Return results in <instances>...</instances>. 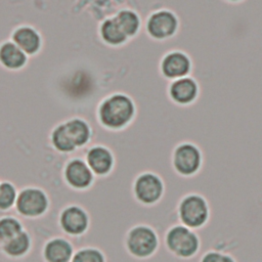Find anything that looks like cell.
I'll list each match as a JSON object with an SVG mask.
<instances>
[{"label": "cell", "instance_id": "obj_6", "mask_svg": "<svg viewBox=\"0 0 262 262\" xmlns=\"http://www.w3.org/2000/svg\"><path fill=\"white\" fill-rule=\"evenodd\" d=\"M133 194L141 205H157L165 194V182L156 172H142L133 182Z\"/></svg>", "mask_w": 262, "mask_h": 262}, {"label": "cell", "instance_id": "obj_1", "mask_svg": "<svg viewBox=\"0 0 262 262\" xmlns=\"http://www.w3.org/2000/svg\"><path fill=\"white\" fill-rule=\"evenodd\" d=\"M164 244L171 255L181 260L192 259L202 248V241L196 230L181 223L173 224L166 230Z\"/></svg>", "mask_w": 262, "mask_h": 262}, {"label": "cell", "instance_id": "obj_5", "mask_svg": "<svg viewBox=\"0 0 262 262\" xmlns=\"http://www.w3.org/2000/svg\"><path fill=\"white\" fill-rule=\"evenodd\" d=\"M130 255L138 259L154 256L160 247V237L155 228L146 224H137L129 229L125 242Z\"/></svg>", "mask_w": 262, "mask_h": 262}, {"label": "cell", "instance_id": "obj_2", "mask_svg": "<svg viewBox=\"0 0 262 262\" xmlns=\"http://www.w3.org/2000/svg\"><path fill=\"white\" fill-rule=\"evenodd\" d=\"M179 223L194 229L204 228L211 219V207L207 198L195 191L187 192L180 198L176 207Z\"/></svg>", "mask_w": 262, "mask_h": 262}, {"label": "cell", "instance_id": "obj_25", "mask_svg": "<svg viewBox=\"0 0 262 262\" xmlns=\"http://www.w3.org/2000/svg\"><path fill=\"white\" fill-rule=\"evenodd\" d=\"M199 262H237V260L230 253L212 249L205 252L201 256Z\"/></svg>", "mask_w": 262, "mask_h": 262}, {"label": "cell", "instance_id": "obj_12", "mask_svg": "<svg viewBox=\"0 0 262 262\" xmlns=\"http://www.w3.org/2000/svg\"><path fill=\"white\" fill-rule=\"evenodd\" d=\"M73 255L72 244L63 237L50 238L43 248V257L46 262H71Z\"/></svg>", "mask_w": 262, "mask_h": 262}, {"label": "cell", "instance_id": "obj_15", "mask_svg": "<svg viewBox=\"0 0 262 262\" xmlns=\"http://www.w3.org/2000/svg\"><path fill=\"white\" fill-rule=\"evenodd\" d=\"M32 246L30 234L23 230L12 238L1 245L2 252L10 258H19L28 254Z\"/></svg>", "mask_w": 262, "mask_h": 262}, {"label": "cell", "instance_id": "obj_22", "mask_svg": "<svg viewBox=\"0 0 262 262\" xmlns=\"http://www.w3.org/2000/svg\"><path fill=\"white\" fill-rule=\"evenodd\" d=\"M17 190L9 181L0 182V211H7L15 206Z\"/></svg>", "mask_w": 262, "mask_h": 262}, {"label": "cell", "instance_id": "obj_17", "mask_svg": "<svg viewBox=\"0 0 262 262\" xmlns=\"http://www.w3.org/2000/svg\"><path fill=\"white\" fill-rule=\"evenodd\" d=\"M14 43L27 53H34L39 49L40 38L39 35L29 27H21L13 34Z\"/></svg>", "mask_w": 262, "mask_h": 262}, {"label": "cell", "instance_id": "obj_13", "mask_svg": "<svg viewBox=\"0 0 262 262\" xmlns=\"http://www.w3.org/2000/svg\"><path fill=\"white\" fill-rule=\"evenodd\" d=\"M190 61L182 52H171L162 61L163 74L168 78H182L188 74Z\"/></svg>", "mask_w": 262, "mask_h": 262}, {"label": "cell", "instance_id": "obj_8", "mask_svg": "<svg viewBox=\"0 0 262 262\" xmlns=\"http://www.w3.org/2000/svg\"><path fill=\"white\" fill-rule=\"evenodd\" d=\"M59 225L67 234L78 236L87 230L89 226V216L82 207L70 205L62 209L59 215Z\"/></svg>", "mask_w": 262, "mask_h": 262}, {"label": "cell", "instance_id": "obj_26", "mask_svg": "<svg viewBox=\"0 0 262 262\" xmlns=\"http://www.w3.org/2000/svg\"><path fill=\"white\" fill-rule=\"evenodd\" d=\"M232 1H236V0H232Z\"/></svg>", "mask_w": 262, "mask_h": 262}, {"label": "cell", "instance_id": "obj_21", "mask_svg": "<svg viewBox=\"0 0 262 262\" xmlns=\"http://www.w3.org/2000/svg\"><path fill=\"white\" fill-rule=\"evenodd\" d=\"M51 142L54 148L61 152H71L76 149V146L70 139L63 124L58 125L53 130L51 134Z\"/></svg>", "mask_w": 262, "mask_h": 262}, {"label": "cell", "instance_id": "obj_19", "mask_svg": "<svg viewBox=\"0 0 262 262\" xmlns=\"http://www.w3.org/2000/svg\"><path fill=\"white\" fill-rule=\"evenodd\" d=\"M24 230L21 222L13 216H3L0 218V245L12 238Z\"/></svg>", "mask_w": 262, "mask_h": 262}, {"label": "cell", "instance_id": "obj_9", "mask_svg": "<svg viewBox=\"0 0 262 262\" xmlns=\"http://www.w3.org/2000/svg\"><path fill=\"white\" fill-rule=\"evenodd\" d=\"M63 177L70 187L74 189H86L91 186L94 180V174L81 159H73L64 167Z\"/></svg>", "mask_w": 262, "mask_h": 262}, {"label": "cell", "instance_id": "obj_3", "mask_svg": "<svg viewBox=\"0 0 262 262\" xmlns=\"http://www.w3.org/2000/svg\"><path fill=\"white\" fill-rule=\"evenodd\" d=\"M134 105L130 98L116 94L106 98L98 111L102 125L112 129H119L127 125L134 116Z\"/></svg>", "mask_w": 262, "mask_h": 262}, {"label": "cell", "instance_id": "obj_18", "mask_svg": "<svg viewBox=\"0 0 262 262\" xmlns=\"http://www.w3.org/2000/svg\"><path fill=\"white\" fill-rule=\"evenodd\" d=\"M0 60L9 69H17L26 62V55L16 44L8 42L0 48Z\"/></svg>", "mask_w": 262, "mask_h": 262}, {"label": "cell", "instance_id": "obj_16", "mask_svg": "<svg viewBox=\"0 0 262 262\" xmlns=\"http://www.w3.org/2000/svg\"><path fill=\"white\" fill-rule=\"evenodd\" d=\"M63 125L76 148L87 143L90 138V128L85 121L81 119H72L63 123Z\"/></svg>", "mask_w": 262, "mask_h": 262}, {"label": "cell", "instance_id": "obj_20", "mask_svg": "<svg viewBox=\"0 0 262 262\" xmlns=\"http://www.w3.org/2000/svg\"><path fill=\"white\" fill-rule=\"evenodd\" d=\"M101 36L110 44H120L125 41L127 35L121 29L116 18L106 19L101 26Z\"/></svg>", "mask_w": 262, "mask_h": 262}, {"label": "cell", "instance_id": "obj_24", "mask_svg": "<svg viewBox=\"0 0 262 262\" xmlns=\"http://www.w3.org/2000/svg\"><path fill=\"white\" fill-rule=\"evenodd\" d=\"M71 262H105V257L100 250L86 247L74 253Z\"/></svg>", "mask_w": 262, "mask_h": 262}, {"label": "cell", "instance_id": "obj_4", "mask_svg": "<svg viewBox=\"0 0 262 262\" xmlns=\"http://www.w3.org/2000/svg\"><path fill=\"white\" fill-rule=\"evenodd\" d=\"M171 164L174 172L183 178L196 176L204 166L202 149L193 142L183 141L177 144L172 152Z\"/></svg>", "mask_w": 262, "mask_h": 262}, {"label": "cell", "instance_id": "obj_11", "mask_svg": "<svg viewBox=\"0 0 262 262\" xmlns=\"http://www.w3.org/2000/svg\"><path fill=\"white\" fill-rule=\"evenodd\" d=\"M86 163L94 175L105 176L113 170L114 157L108 148L96 145L87 151Z\"/></svg>", "mask_w": 262, "mask_h": 262}, {"label": "cell", "instance_id": "obj_14", "mask_svg": "<svg viewBox=\"0 0 262 262\" xmlns=\"http://www.w3.org/2000/svg\"><path fill=\"white\" fill-rule=\"evenodd\" d=\"M198 95L196 83L190 78H180L172 83L170 87L171 98L179 104L191 103Z\"/></svg>", "mask_w": 262, "mask_h": 262}, {"label": "cell", "instance_id": "obj_7", "mask_svg": "<svg viewBox=\"0 0 262 262\" xmlns=\"http://www.w3.org/2000/svg\"><path fill=\"white\" fill-rule=\"evenodd\" d=\"M49 207V200L46 192L35 186H28L23 188L15 202V209L17 213L24 217L35 218L42 216Z\"/></svg>", "mask_w": 262, "mask_h": 262}, {"label": "cell", "instance_id": "obj_23", "mask_svg": "<svg viewBox=\"0 0 262 262\" xmlns=\"http://www.w3.org/2000/svg\"><path fill=\"white\" fill-rule=\"evenodd\" d=\"M121 29L127 36L134 35L139 27V19L137 15L130 10H123L115 17Z\"/></svg>", "mask_w": 262, "mask_h": 262}, {"label": "cell", "instance_id": "obj_10", "mask_svg": "<svg viewBox=\"0 0 262 262\" xmlns=\"http://www.w3.org/2000/svg\"><path fill=\"white\" fill-rule=\"evenodd\" d=\"M177 28L175 15L167 10H161L154 13L147 21L148 33L158 39L167 38L174 34Z\"/></svg>", "mask_w": 262, "mask_h": 262}]
</instances>
